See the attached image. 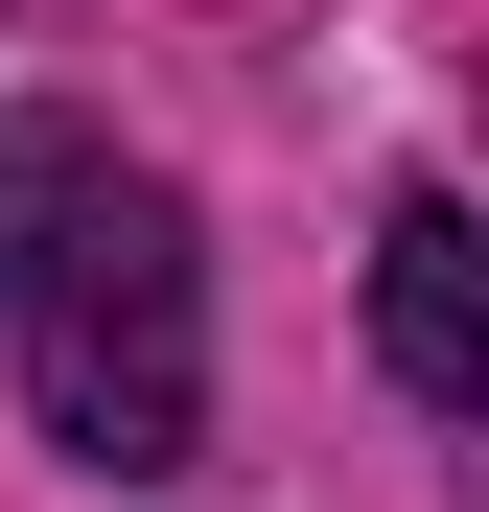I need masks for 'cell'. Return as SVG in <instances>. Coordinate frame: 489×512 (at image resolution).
I'll use <instances>...</instances> for the list:
<instances>
[{
	"instance_id": "cell-2",
	"label": "cell",
	"mask_w": 489,
	"mask_h": 512,
	"mask_svg": "<svg viewBox=\"0 0 489 512\" xmlns=\"http://www.w3.org/2000/svg\"><path fill=\"white\" fill-rule=\"evenodd\" d=\"M373 350H396V396H489V233H466V187H396L373 210Z\"/></svg>"
},
{
	"instance_id": "cell-1",
	"label": "cell",
	"mask_w": 489,
	"mask_h": 512,
	"mask_svg": "<svg viewBox=\"0 0 489 512\" xmlns=\"http://www.w3.org/2000/svg\"><path fill=\"white\" fill-rule=\"evenodd\" d=\"M0 350H24V419L70 466H117V489L210 466V280L140 163H94V140L0 163Z\"/></svg>"
}]
</instances>
